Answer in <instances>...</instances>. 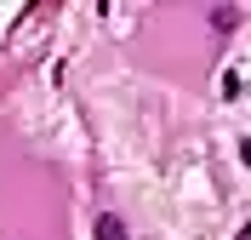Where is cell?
<instances>
[{"instance_id": "cell-1", "label": "cell", "mask_w": 251, "mask_h": 240, "mask_svg": "<svg viewBox=\"0 0 251 240\" xmlns=\"http://www.w3.org/2000/svg\"><path fill=\"white\" fill-rule=\"evenodd\" d=\"M97 240H131V235H126V217L103 212V217H97Z\"/></svg>"}, {"instance_id": "cell-3", "label": "cell", "mask_w": 251, "mask_h": 240, "mask_svg": "<svg viewBox=\"0 0 251 240\" xmlns=\"http://www.w3.org/2000/svg\"><path fill=\"white\" fill-rule=\"evenodd\" d=\"M240 160H246V166H251V137H246V143H240Z\"/></svg>"}, {"instance_id": "cell-2", "label": "cell", "mask_w": 251, "mask_h": 240, "mask_svg": "<svg viewBox=\"0 0 251 240\" xmlns=\"http://www.w3.org/2000/svg\"><path fill=\"white\" fill-rule=\"evenodd\" d=\"M234 23H240V17H234V6H217V12H211V29H217V34H228Z\"/></svg>"}]
</instances>
